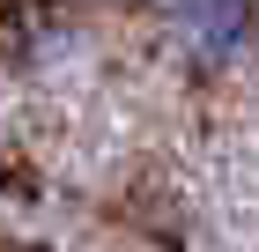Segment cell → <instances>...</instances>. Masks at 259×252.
Listing matches in <instances>:
<instances>
[{"mask_svg": "<svg viewBox=\"0 0 259 252\" xmlns=\"http://www.w3.org/2000/svg\"><path fill=\"white\" fill-rule=\"evenodd\" d=\"M163 30L200 75H230L259 45V0H163Z\"/></svg>", "mask_w": 259, "mask_h": 252, "instance_id": "cell-1", "label": "cell"}]
</instances>
